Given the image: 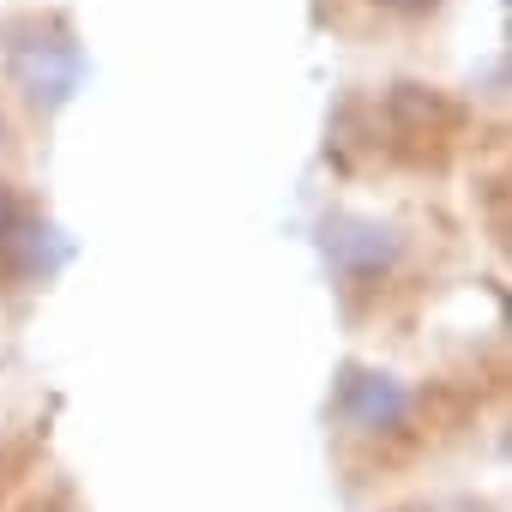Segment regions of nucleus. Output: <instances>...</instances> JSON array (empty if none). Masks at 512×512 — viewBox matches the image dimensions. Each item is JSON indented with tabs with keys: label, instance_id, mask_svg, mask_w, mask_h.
<instances>
[{
	"label": "nucleus",
	"instance_id": "7ed1b4c3",
	"mask_svg": "<svg viewBox=\"0 0 512 512\" xmlns=\"http://www.w3.org/2000/svg\"><path fill=\"white\" fill-rule=\"evenodd\" d=\"M338 404H344V416H350L356 428L380 434V428H398V422H404V410H410V392H404L392 374H350Z\"/></svg>",
	"mask_w": 512,
	"mask_h": 512
},
{
	"label": "nucleus",
	"instance_id": "f03ea898",
	"mask_svg": "<svg viewBox=\"0 0 512 512\" xmlns=\"http://www.w3.org/2000/svg\"><path fill=\"white\" fill-rule=\"evenodd\" d=\"M326 253L332 266L350 272V278H374L398 260V235L386 223H368V217H332L326 223Z\"/></svg>",
	"mask_w": 512,
	"mask_h": 512
},
{
	"label": "nucleus",
	"instance_id": "39448f33",
	"mask_svg": "<svg viewBox=\"0 0 512 512\" xmlns=\"http://www.w3.org/2000/svg\"><path fill=\"white\" fill-rule=\"evenodd\" d=\"M380 7H392V13H428L434 0H380Z\"/></svg>",
	"mask_w": 512,
	"mask_h": 512
},
{
	"label": "nucleus",
	"instance_id": "20e7f679",
	"mask_svg": "<svg viewBox=\"0 0 512 512\" xmlns=\"http://www.w3.org/2000/svg\"><path fill=\"white\" fill-rule=\"evenodd\" d=\"M13 235H19V193L0 181V247H7Z\"/></svg>",
	"mask_w": 512,
	"mask_h": 512
},
{
	"label": "nucleus",
	"instance_id": "f257e3e1",
	"mask_svg": "<svg viewBox=\"0 0 512 512\" xmlns=\"http://www.w3.org/2000/svg\"><path fill=\"white\" fill-rule=\"evenodd\" d=\"M13 79L31 103H67L79 91V49L67 37H31L13 49Z\"/></svg>",
	"mask_w": 512,
	"mask_h": 512
}]
</instances>
